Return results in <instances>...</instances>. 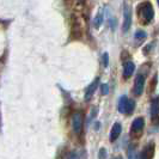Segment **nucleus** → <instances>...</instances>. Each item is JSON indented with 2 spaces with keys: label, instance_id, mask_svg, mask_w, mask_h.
Listing matches in <instances>:
<instances>
[{
  "label": "nucleus",
  "instance_id": "1",
  "mask_svg": "<svg viewBox=\"0 0 159 159\" xmlns=\"http://www.w3.org/2000/svg\"><path fill=\"white\" fill-rule=\"evenodd\" d=\"M136 13H138L140 20H141L143 24H148L152 19H153V17H154L153 7H152L151 2H148V1H145L143 4L138 5V7H136Z\"/></svg>",
  "mask_w": 159,
  "mask_h": 159
},
{
  "label": "nucleus",
  "instance_id": "2",
  "mask_svg": "<svg viewBox=\"0 0 159 159\" xmlns=\"http://www.w3.org/2000/svg\"><path fill=\"white\" fill-rule=\"evenodd\" d=\"M145 127V120L143 117H136L133 123H132V127H130V135L138 138L143 134V129Z\"/></svg>",
  "mask_w": 159,
  "mask_h": 159
},
{
  "label": "nucleus",
  "instance_id": "3",
  "mask_svg": "<svg viewBox=\"0 0 159 159\" xmlns=\"http://www.w3.org/2000/svg\"><path fill=\"white\" fill-rule=\"evenodd\" d=\"M132 25V7L130 5L125 2V8H123V24H122V30L127 32L130 29Z\"/></svg>",
  "mask_w": 159,
  "mask_h": 159
},
{
  "label": "nucleus",
  "instance_id": "4",
  "mask_svg": "<svg viewBox=\"0 0 159 159\" xmlns=\"http://www.w3.org/2000/svg\"><path fill=\"white\" fill-rule=\"evenodd\" d=\"M83 125H84V117H83V114L80 111H75L72 115V127L73 130L79 134L83 130Z\"/></svg>",
  "mask_w": 159,
  "mask_h": 159
},
{
  "label": "nucleus",
  "instance_id": "5",
  "mask_svg": "<svg viewBox=\"0 0 159 159\" xmlns=\"http://www.w3.org/2000/svg\"><path fill=\"white\" fill-rule=\"evenodd\" d=\"M143 88H145V77L143 74H138L134 81V95L140 96L143 93Z\"/></svg>",
  "mask_w": 159,
  "mask_h": 159
},
{
  "label": "nucleus",
  "instance_id": "6",
  "mask_svg": "<svg viewBox=\"0 0 159 159\" xmlns=\"http://www.w3.org/2000/svg\"><path fill=\"white\" fill-rule=\"evenodd\" d=\"M151 119L153 123H156V121H159V97L153 98L151 103Z\"/></svg>",
  "mask_w": 159,
  "mask_h": 159
},
{
  "label": "nucleus",
  "instance_id": "7",
  "mask_svg": "<svg viewBox=\"0 0 159 159\" xmlns=\"http://www.w3.org/2000/svg\"><path fill=\"white\" fill-rule=\"evenodd\" d=\"M98 84H99V78H96V79L90 84V86L86 89V91H85V99H86V101H89V99L93 96L95 91L97 90V88H98Z\"/></svg>",
  "mask_w": 159,
  "mask_h": 159
},
{
  "label": "nucleus",
  "instance_id": "8",
  "mask_svg": "<svg viewBox=\"0 0 159 159\" xmlns=\"http://www.w3.org/2000/svg\"><path fill=\"white\" fill-rule=\"evenodd\" d=\"M121 132H122V126L120 122H116L114 123V126L111 128V132H110V140L111 141H115L119 139V136L121 135Z\"/></svg>",
  "mask_w": 159,
  "mask_h": 159
},
{
  "label": "nucleus",
  "instance_id": "9",
  "mask_svg": "<svg viewBox=\"0 0 159 159\" xmlns=\"http://www.w3.org/2000/svg\"><path fill=\"white\" fill-rule=\"evenodd\" d=\"M135 71V65L133 64L132 61H127L125 64V67H123V77L127 79L129 77H132V74Z\"/></svg>",
  "mask_w": 159,
  "mask_h": 159
},
{
  "label": "nucleus",
  "instance_id": "10",
  "mask_svg": "<svg viewBox=\"0 0 159 159\" xmlns=\"http://www.w3.org/2000/svg\"><path fill=\"white\" fill-rule=\"evenodd\" d=\"M153 153H154V143H150L143 148V151L141 152V154H139V157L140 158H152Z\"/></svg>",
  "mask_w": 159,
  "mask_h": 159
},
{
  "label": "nucleus",
  "instance_id": "11",
  "mask_svg": "<svg viewBox=\"0 0 159 159\" xmlns=\"http://www.w3.org/2000/svg\"><path fill=\"white\" fill-rule=\"evenodd\" d=\"M127 99H128L127 96H122V97L120 98L119 104H117V109H119V111L122 112V114H125V109H126V103H127Z\"/></svg>",
  "mask_w": 159,
  "mask_h": 159
},
{
  "label": "nucleus",
  "instance_id": "12",
  "mask_svg": "<svg viewBox=\"0 0 159 159\" xmlns=\"http://www.w3.org/2000/svg\"><path fill=\"white\" fill-rule=\"evenodd\" d=\"M134 108H135V102L133 99H127V103H126V109H125V114H132L134 111Z\"/></svg>",
  "mask_w": 159,
  "mask_h": 159
},
{
  "label": "nucleus",
  "instance_id": "13",
  "mask_svg": "<svg viewBox=\"0 0 159 159\" xmlns=\"http://www.w3.org/2000/svg\"><path fill=\"white\" fill-rule=\"evenodd\" d=\"M103 19H104V15H103V11H101V12H98V15L96 16L95 20H93V24H95L96 28H99L102 23H103Z\"/></svg>",
  "mask_w": 159,
  "mask_h": 159
},
{
  "label": "nucleus",
  "instance_id": "14",
  "mask_svg": "<svg viewBox=\"0 0 159 159\" xmlns=\"http://www.w3.org/2000/svg\"><path fill=\"white\" fill-rule=\"evenodd\" d=\"M146 36H147V35H146V32L143 31V30H138V31L135 32V40L136 41L143 40Z\"/></svg>",
  "mask_w": 159,
  "mask_h": 159
},
{
  "label": "nucleus",
  "instance_id": "15",
  "mask_svg": "<svg viewBox=\"0 0 159 159\" xmlns=\"http://www.w3.org/2000/svg\"><path fill=\"white\" fill-rule=\"evenodd\" d=\"M101 90H102V93L103 95H108L109 93V86H108V84H102Z\"/></svg>",
  "mask_w": 159,
  "mask_h": 159
},
{
  "label": "nucleus",
  "instance_id": "16",
  "mask_svg": "<svg viewBox=\"0 0 159 159\" xmlns=\"http://www.w3.org/2000/svg\"><path fill=\"white\" fill-rule=\"evenodd\" d=\"M103 64L104 67H108V65H109V55H108V53L103 54Z\"/></svg>",
  "mask_w": 159,
  "mask_h": 159
},
{
  "label": "nucleus",
  "instance_id": "17",
  "mask_svg": "<svg viewBox=\"0 0 159 159\" xmlns=\"http://www.w3.org/2000/svg\"><path fill=\"white\" fill-rule=\"evenodd\" d=\"M157 1H158V5H159V0H157Z\"/></svg>",
  "mask_w": 159,
  "mask_h": 159
},
{
  "label": "nucleus",
  "instance_id": "18",
  "mask_svg": "<svg viewBox=\"0 0 159 159\" xmlns=\"http://www.w3.org/2000/svg\"><path fill=\"white\" fill-rule=\"evenodd\" d=\"M81 1H84V0H81Z\"/></svg>",
  "mask_w": 159,
  "mask_h": 159
}]
</instances>
